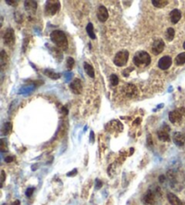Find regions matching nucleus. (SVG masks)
<instances>
[{"label":"nucleus","instance_id":"1","mask_svg":"<svg viewBox=\"0 0 185 205\" xmlns=\"http://www.w3.org/2000/svg\"><path fill=\"white\" fill-rule=\"evenodd\" d=\"M51 41L57 46L60 50L62 51H66L69 47V43H68V39L66 34L61 31V30H55L53 32L51 33L50 35Z\"/></svg>","mask_w":185,"mask_h":205},{"label":"nucleus","instance_id":"2","mask_svg":"<svg viewBox=\"0 0 185 205\" xmlns=\"http://www.w3.org/2000/svg\"><path fill=\"white\" fill-rule=\"evenodd\" d=\"M133 61L135 65L139 68L146 67L151 62V55L145 51H139L135 54L133 58Z\"/></svg>","mask_w":185,"mask_h":205},{"label":"nucleus","instance_id":"3","mask_svg":"<svg viewBox=\"0 0 185 205\" xmlns=\"http://www.w3.org/2000/svg\"><path fill=\"white\" fill-rule=\"evenodd\" d=\"M167 179L171 187L175 191H181L183 189V185L182 181L180 180L179 174L176 170H170L167 173Z\"/></svg>","mask_w":185,"mask_h":205},{"label":"nucleus","instance_id":"4","mask_svg":"<svg viewBox=\"0 0 185 205\" xmlns=\"http://www.w3.org/2000/svg\"><path fill=\"white\" fill-rule=\"evenodd\" d=\"M158 189H148L143 196V203L144 205H156Z\"/></svg>","mask_w":185,"mask_h":205},{"label":"nucleus","instance_id":"5","mask_svg":"<svg viewBox=\"0 0 185 205\" xmlns=\"http://www.w3.org/2000/svg\"><path fill=\"white\" fill-rule=\"evenodd\" d=\"M128 58H129V53L127 50H121L115 55L114 63L115 65L118 67H123L128 63Z\"/></svg>","mask_w":185,"mask_h":205},{"label":"nucleus","instance_id":"6","mask_svg":"<svg viewBox=\"0 0 185 205\" xmlns=\"http://www.w3.org/2000/svg\"><path fill=\"white\" fill-rule=\"evenodd\" d=\"M61 8V3L60 1H47L45 4V14L47 15H54L59 12Z\"/></svg>","mask_w":185,"mask_h":205},{"label":"nucleus","instance_id":"7","mask_svg":"<svg viewBox=\"0 0 185 205\" xmlns=\"http://www.w3.org/2000/svg\"><path fill=\"white\" fill-rule=\"evenodd\" d=\"M3 40H4V44L6 46L12 47L14 44L15 42V37H14V32L12 28H7L6 30L4 36H3Z\"/></svg>","mask_w":185,"mask_h":205},{"label":"nucleus","instance_id":"8","mask_svg":"<svg viewBox=\"0 0 185 205\" xmlns=\"http://www.w3.org/2000/svg\"><path fill=\"white\" fill-rule=\"evenodd\" d=\"M183 108H178V109H174L169 113V119L172 124H179L182 122L183 119Z\"/></svg>","mask_w":185,"mask_h":205},{"label":"nucleus","instance_id":"9","mask_svg":"<svg viewBox=\"0 0 185 205\" xmlns=\"http://www.w3.org/2000/svg\"><path fill=\"white\" fill-rule=\"evenodd\" d=\"M122 90H123V93L125 94V96H127L128 98H134L137 95V88L136 85L132 84V83H128L126 84L123 88H122Z\"/></svg>","mask_w":185,"mask_h":205},{"label":"nucleus","instance_id":"10","mask_svg":"<svg viewBox=\"0 0 185 205\" xmlns=\"http://www.w3.org/2000/svg\"><path fill=\"white\" fill-rule=\"evenodd\" d=\"M170 128L169 127L166 125H164L160 130L157 131V136L159 138V140L163 141V142H169L170 141V135H169Z\"/></svg>","mask_w":185,"mask_h":205},{"label":"nucleus","instance_id":"11","mask_svg":"<svg viewBox=\"0 0 185 205\" xmlns=\"http://www.w3.org/2000/svg\"><path fill=\"white\" fill-rule=\"evenodd\" d=\"M173 143L179 147H185V135L181 132H174L172 136Z\"/></svg>","mask_w":185,"mask_h":205},{"label":"nucleus","instance_id":"12","mask_svg":"<svg viewBox=\"0 0 185 205\" xmlns=\"http://www.w3.org/2000/svg\"><path fill=\"white\" fill-rule=\"evenodd\" d=\"M164 46H165V44L162 39H157L152 45V53L155 55L160 54L164 50Z\"/></svg>","mask_w":185,"mask_h":205},{"label":"nucleus","instance_id":"13","mask_svg":"<svg viewBox=\"0 0 185 205\" xmlns=\"http://www.w3.org/2000/svg\"><path fill=\"white\" fill-rule=\"evenodd\" d=\"M171 63H172V60L170 56H163L158 61V67L163 70V71H165V70H168L170 67L171 66Z\"/></svg>","mask_w":185,"mask_h":205},{"label":"nucleus","instance_id":"14","mask_svg":"<svg viewBox=\"0 0 185 205\" xmlns=\"http://www.w3.org/2000/svg\"><path fill=\"white\" fill-rule=\"evenodd\" d=\"M97 16H98V19L100 20V22H102V23L106 22L108 19V9L104 6H100L98 10H97Z\"/></svg>","mask_w":185,"mask_h":205},{"label":"nucleus","instance_id":"15","mask_svg":"<svg viewBox=\"0 0 185 205\" xmlns=\"http://www.w3.org/2000/svg\"><path fill=\"white\" fill-rule=\"evenodd\" d=\"M70 89L74 94H81L82 91L81 81L80 79H75L70 84Z\"/></svg>","mask_w":185,"mask_h":205},{"label":"nucleus","instance_id":"16","mask_svg":"<svg viewBox=\"0 0 185 205\" xmlns=\"http://www.w3.org/2000/svg\"><path fill=\"white\" fill-rule=\"evenodd\" d=\"M167 200L171 205H183V202L180 200V198L173 192L167 193Z\"/></svg>","mask_w":185,"mask_h":205},{"label":"nucleus","instance_id":"17","mask_svg":"<svg viewBox=\"0 0 185 205\" xmlns=\"http://www.w3.org/2000/svg\"><path fill=\"white\" fill-rule=\"evenodd\" d=\"M182 18V13L179 9H173L170 13V19L172 24H177Z\"/></svg>","mask_w":185,"mask_h":205},{"label":"nucleus","instance_id":"18","mask_svg":"<svg viewBox=\"0 0 185 205\" xmlns=\"http://www.w3.org/2000/svg\"><path fill=\"white\" fill-rule=\"evenodd\" d=\"M25 8L27 12L34 13L37 9V2L35 1H25Z\"/></svg>","mask_w":185,"mask_h":205},{"label":"nucleus","instance_id":"19","mask_svg":"<svg viewBox=\"0 0 185 205\" xmlns=\"http://www.w3.org/2000/svg\"><path fill=\"white\" fill-rule=\"evenodd\" d=\"M7 63H8L7 54L6 53V52L4 50H2L0 53V68L2 71H4V69L7 66Z\"/></svg>","mask_w":185,"mask_h":205},{"label":"nucleus","instance_id":"20","mask_svg":"<svg viewBox=\"0 0 185 205\" xmlns=\"http://www.w3.org/2000/svg\"><path fill=\"white\" fill-rule=\"evenodd\" d=\"M168 4H169V1L167 0H153L152 1V5L157 8H163L166 6Z\"/></svg>","mask_w":185,"mask_h":205},{"label":"nucleus","instance_id":"21","mask_svg":"<svg viewBox=\"0 0 185 205\" xmlns=\"http://www.w3.org/2000/svg\"><path fill=\"white\" fill-rule=\"evenodd\" d=\"M84 70H85V73L90 78H94L95 77V72H94V68L88 62L84 63Z\"/></svg>","mask_w":185,"mask_h":205},{"label":"nucleus","instance_id":"22","mask_svg":"<svg viewBox=\"0 0 185 205\" xmlns=\"http://www.w3.org/2000/svg\"><path fill=\"white\" fill-rule=\"evenodd\" d=\"M11 129H12V124H11L10 122H6V123L3 125L2 129H1L2 135H4V136L8 135V134L10 133V131H11Z\"/></svg>","mask_w":185,"mask_h":205},{"label":"nucleus","instance_id":"23","mask_svg":"<svg viewBox=\"0 0 185 205\" xmlns=\"http://www.w3.org/2000/svg\"><path fill=\"white\" fill-rule=\"evenodd\" d=\"M86 31H87V34H89V36L94 40L96 39V35H95V33H94V29H93V25L91 23H89L86 26Z\"/></svg>","mask_w":185,"mask_h":205},{"label":"nucleus","instance_id":"24","mask_svg":"<svg viewBox=\"0 0 185 205\" xmlns=\"http://www.w3.org/2000/svg\"><path fill=\"white\" fill-rule=\"evenodd\" d=\"M185 63V53H179L176 58H175V64L178 66L183 65Z\"/></svg>","mask_w":185,"mask_h":205},{"label":"nucleus","instance_id":"25","mask_svg":"<svg viewBox=\"0 0 185 205\" xmlns=\"http://www.w3.org/2000/svg\"><path fill=\"white\" fill-rule=\"evenodd\" d=\"M174 35H175V31H174L173 28L169 27L168 29L166 30V32H165V38H166L167 41H169V42L172 41L173 38H174Z\"/></svg>","mask_w":185,"mask_h":205},{"label":"nucleus","instance_id":"26","mask_svg":"<svg viewBox=\"0 0 185 205\" xmlns=\"http://www.w3.org/2000/svg\"><path fill=\"white\" fill-rule=\"evenodd\" d=\"M44 74H45L47 77L53 79V80H58V79L61 78V74L56 73H54V72H53V71H51V70H45V71H44Z\"/></svg>","mask_w":185,"mask_h":205},{"label":"nucleus","instance_id":"27","mask_svg":"<svg viewBox=\"0 0 185 205\" xmlns=\"http://www.w3.org/2000/svg\"><path fill=\"white\" fill-rule=\"evenodd\" d=\"M109 82H110L111 86H113V87L116 86V85L118 84V82H119V79H118L117 75H116V74H111L110 77H109Z\"/></svg>","mask_w":185,"mask_h":205},{"label":"nucleus","instance_id":"28","mask_svg":"<svg viewBox=\"0 0 185 205\" xmlns=\"http://www.w3.org/2000/svg\"><path fill=\"white\" fill-rule=\"evenodd\" d=\"M74 66V60L71 58V57H69L67 58V62H66V67L69 71H71V69L73 68Z\"/></svg>","mask_w":185,"mask_h":205},{"label":"nucleus","instance_id":"29","mask_svg":"<svg viewBox=\"0 0 185 205\" xmlns=\"http://www.w3.org/2000/svg\"><path fill=\"white\" fill-rule=\"evenodd\" d=\"M101 187H102V182L100 181V179H96V181H95V189L99 190Z\"/></svg>","mask_w":185,"mask_h":205},{"label":"nucleus","instance_id":"30","mask_svg":"<svg viewBox=\"0 0 185 205\" xmlns=\"http://www.w3.org/2000/svg\"><path fill=\"white\" fill-rule=\"evenodd\" d=\"M33 191H34V188H33V187L28 188V189L26 190V195L27 197H31V196L33 195Z\"/></svg>","mask_w":185,"mask_h":205},{"label":"nucleus","instance_id":"31","mask_svg":"<svg viewBox=\"0 0 185 205\" xmlns=\"http://www.w3.org/2000/svg\"><path fill=\"white\" fill-rule=\"evenodd\" d=\"M28 44H29V39L28 38H26V39L24 40V44H23V52H24V53L26 52V48H27Z\"/></svg>","mask_w":185,"mask_h":205},{"label":"nucleus","instance_id":"32","mask_svg":"<svg viewBox=\"0 0 185 205\" xmlns=\"http://www.w3.org/2000/svg\"><path fill=\"white\" fill-rule=\"evenodd\" d=\"M6 3L7 5H9V6H16L17 4H18L17 1H12V0H6Z\"/></svg>","mask_w":185,"mask_h":205},{"label":"nucleus","instance_id":"33","mask_svg":"<svg viewBox=\"0 0 185 205\" xmlns=\"http://www.w3.org/2000/svg\"><path fill=\"white\" fill-rule=\"evenodd\" d=\"M0 147H1V151H2V152H5V151L7 149V147H6V146H5V140H4V139H1Z\"/></svg>","mask_w":185,"mask_h":205},{"label":"nucleus","instance_id":"34","mask_svg":"<svg viewBox=\"0 0 185 205\" xmlns=\"http://www.w3.org/2000/svg\"><path fill=\"white\" fill-rule=\"evenodd\" d=\"M5 180H6V174L4 171L1 172V186H3L4 183H5Z\"/></svg>","mask_w":185,"mask_h":205},{"label":"nucleus","instance_id":"35","mask_svg":"<svg viewBox=\"0 0 185 205\" xmlns=\"http://www.w3.org/2000/svg\"><path fill=\"white\" fill-rule=\"evenodd\" d=\"M147 146L149 147H151L153 146V140H152L150 135H148V136H147Z\"/></svg>","mask_w":185,"mask_h":205},{"label":"nucleus","instance_id":"36","mask_svg":"<svg viewBox=\"0 0 185 205\" xmlns=\"http://www.w3.org/2000/svg\"><path fill=\"white\" fill-rule=\"evenodd\" d=\"M77 175V169H74L73 171H71L70 173L67 174V176H74Z\"/></svg>","mask_w":185,"mask_h":205},{"label":"nucleus","instance_id":"37","mask_svg":"<svg viewBox=\"0 0 185 205\" xmlns=\"http://www.w3.org/2000/svg\"><path fill=\"white\" fill-rule=\"evenodd\" d=\"M94 139H95V136H94V132L91 131L90 132V139H89L90 143H93V142H94Z\"/></svg>","mask_w":185,"mask_h":205},{"label":"nucleus","instance_id":"38","mask_svg":"<svg viewBox=\"0 0 185 205\" xmlns=\"http://www.w3.org/2000/svg\"><path fill=\"white\" fill-rule=\"evenodd\" d=\"M14 160V157L13 156H7V157H6V159H5V161L6 162V163H10V162H12Z\"/></svg>","mask_w":185,"mask_h":205},{"label":"nucleus","instance_id":"39","mask_svg":"<svg viewBox=\"0 0 185 205\" xmlns=\"http://www.w3.org/2000/svg\"><path fill=\"white\" fill-rule=\"evenodd\" d=\"M12 205H20V201H19V200H16V201H14Z\"/></svg>","mask_w":185,"mask_h":205},{"label":"nucleus","instance_id":"40","mask_svg":"<svg viewBox=\"0 0 185 205\" xmlns=\"http://www.w3.org/2000/svg\"><path fill=\"white\" fill-rule=\"evenodd\" d=\"M183 49H185V42L183 43Z\"/></svg>","mask_w":185,"mask_h":205}]
</instances>
